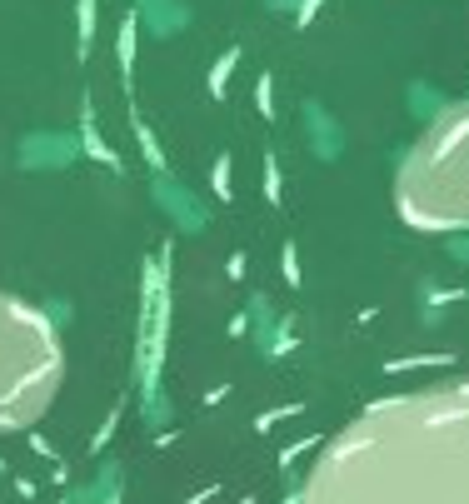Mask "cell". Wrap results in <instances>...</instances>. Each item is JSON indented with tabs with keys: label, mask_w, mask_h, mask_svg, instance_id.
Instances as JSON below:
<instances>
[{
	"label": "cell",
	"mask_w": 469,
	"mask_h": 504,
	"mask_svg": "<svg viewBox=\"0 0 469 504\" xmlns=\"http://www.w3.org/2000/svg\"><path fill=\"white\" fill-rule=\"evenodd\" d=\"M299 504H469V380L354 415L320 450Z\"/></svg>",
	"instance_id": "1"
},
{
	"label": "cell",
	"mask_w": 469,
	"mask_h": 504,
	"mask_svg": "<svg viewBox=\"0 0 469 504\" xmlns=\"http://www.w3.org/2000/svg\"><path fill=\"white\" fill-rule=\"evenodd\" d=\"M400 215L415 230H469V100L445 105L400 165Z\"/></svg>",
	"instance_id": "2"
},
{
	"label": "cell",
	"mask_w": 469,
	"mask_h": 504,
	"mask_svg": "<svg viewBox=\"0 0 469 504\" xmlns=\"http://www.w3.org/2000/svg\"><path fill=\"white\" fill-rule=\"evenodd\" d=\"M65 375L60 334L35 305L0 290V435L25 429L51 409Z\"/></svg>",
	"instance_id": "3"
},
{
	"label": "cell",
	"mask_w": 469,
	"mask_h": 504,
	"mask_svg": "<svg viewBox=\"0 0 469 504\" xmlns=\"http://www.w3.org/2000/svg\"><path fill=\"white\" fill-rule=\"evenodd\" d=\"M270 5H285V0H270Z\"/></svg>",
	"instance_id": "4"
}]
</instances>
